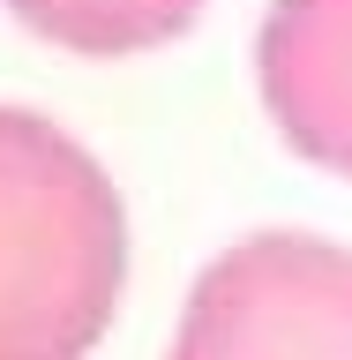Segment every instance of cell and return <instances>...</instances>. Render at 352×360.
Returning <instances> with one entry per match:
<instances>
[{
    "mask_svg": "<svg viewBox=\"0 0 352 360\" xmlns=\"http://www.w3.org/2000/svg\"><path fill=\"white\" fill-rule=\"evenodd\" d=\"M128 292V210L38 105H0V360H90Z\"/></svg>",
    "mask_w": 352,
    "mask_h": 360,
    "instance_id": "cell-1",
    "label": "cell"
},
{
    "mask_svg": "<svg viewBox=\"0 0 352 360\" xmlns=\"http://www.w3.org/2000/svg\"><path fill=\"white\" fill-rule=\"evenodd\" d=\"M165 360H352V240H233L188 285Z\"/></svg>",
    "mask_w": 352,
    "mask_h": 360,
    "instance_id": "cell-2",
    "label": "cell"
},
{
    "mask_svg": "<svg viewBox=\"0 0 352 360\" xmlns=\"http://www.w3.org/2000/svg\"><path fill=\"white\" fill-rule=\"evenodd\" d=\"M255 90L292 158L352 180V0H270Z\"/></svg>",
    "mask_w": 352,
    "mask_h": 360,
    "instance_id": "cell-3",
    "label": "cell"
},
{
    "mask_svg": "<svg viewBox=\"0 0 352 360\" xmlns=\"http://www.w3.org/2000/svg\"><path fill=\"white\" fill-rule=\"evenodd\" d=\"M210 0H8V15L30 38L60 45L75 60H128V53H157L195 30Z\"/></svg>",
    "mask_w": 352,
    "mask_h": 360,
    "instance_id": "cell-4",
    "label": "cell"
}]
</instances>
